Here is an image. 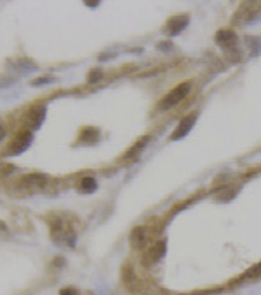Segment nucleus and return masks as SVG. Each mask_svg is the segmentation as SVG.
<instances>
[{
    "mask_svg": "<svg viewBox=\"0 0 261 295\" xmlns=\"http://www.w3.org/2000/svg\"><path fill=\"white\" fill-rule=\"evenodd\" d=\"M60 295H77V292H75L74 288H63V290L60 292Z\"/></svg>",
    "mask_w": 261,
    "mask_h": 295,
    "instance_id": "10",
    "label": "nucleus"
},
{
    "mask_svg": "<svg viewBox=\"0 0 261 295\" xmlns=\"http://www.w3.org/2000/svg\"><path fill=\"white\" fill-rule=\"evenodd\" d=\"M189 90H191V84L189 83H181L179 86H175V88L167 93L165 97H163V100L160 102V109H168V107L179 104V102L189 93Z\"/></svg>",
    "mask_w": 261,
    "mask_h": 295,
    "instance_id": "1",
    "label": "nucleus"
},
{
    "mask_svg": "<svg viewBox=\"0 0 261 295\" xmlns=\"http://www.w3.org/2000/svg\"><path fill=\"white\" fill-rule=\"evenodd\" d=\"M187 23V18L186 16H183V18H174L172 20V23H170V32H172V34H177L179 30H181V28L184 27V25H186Z\"/></svg>",
    "mask_w": 261,
    "mask_h": 295,
    "instance_id": "7",
    "label": "nucleus"
},
{
    "mask_svg": "<svg viewBox=\"0 0 261 295\" xmlns=\"http://www.w3.org/2000/svg\"><path fill=\"white\" fill-rule=\"evenodd\" d=\"M130 241H131V246L133 248L142 246L144 242H146V229H144V227H137V229L131 232Z\"/></svg>",
    "mask_w": 261,
    "mask_h": 295,
    "instance_id": "5",
    "label": "nucleus"
},
{
    "mask_svg": "<svg viewBox=\"0 0 261 295\" xmlns=\"http://www.w3.org/2000/svg\"><path fill=\"white\" fill-rule=\"evenodd\" d=\"M195 119H196V113H191L189 116H186V118L181 121V125H179V128L175 130L174 134H172V139H179V137H183L186 136L189 130H191L193 123H195Z\"/></svg>",
    "mask_w": 261,
    "mask_h": 295,
    "instance_id": "2",
    "label": "nucleus"
},
{
    "mask_svg": "<svg viewBox=\"0 0 261 295\" xmlns=\"http://www.w3.org/2000/svg\"><path fill=\"white\" fill-rule=\"evenodd\" d=\"M30 139L32 134H23L21 137H18L16 141L13 142V146H11V153H21V151H25L26 146L30 144Z\"/></svg>",
    "mask_w": 261,
    "mask_h": 295,
    "instance_id": "4",
    "label": "nucleus"
},
{
    "mask_svg": "<svg viewBox=\"0 0 261 295\" xmlns=\"http://www.w3.org/2000/svg\"><path fill=\"white\" fill-rule=\"evenodd\" d=\"M95 188H96L95 179H92V177H86V179H83V181H81V185H79V190H81V192H93Z\"/></svg>",
    "mask_w": 261,
    "mask_h": 295,
    "instance_id": "8",
    "label": "nucleus"
},
{
    "mask_svg": "<svg viewBox=\"0 0 261 295\" xmlns=\"http://www.w3.org/2000/svg\"><path fill=\"white\" fill-rule=\"evenodd\" d=\"M256 276H261V264L254 265V267L247 273V277H256Z\"/></svg>",
    "mask_w": 261,
    "mask_h": 295,
    "instance_id": "9",
    "label": "nucleus"
},
{
    "mask_svg": "<svg viewBox=\"0 0 261 295\" xmlns=\"http://www.w3.org/2000/svg\"><path fill=\"white\" fill-rule=\"evenodd\" d=\"M4 134H5V128L2 127V125H0V139H2V137H4Z\"/></svg>",
    "mask_w": 261,
    "mask_h": 295,
    "instance_id": "11",
    "label": "nucleus"
},
{
    "mask_svg": "<svg viewBox=\"0 0 261 295\" xmlns=\"http://www.w3.org/2000/svg\"><path fill=\"white\" fill-rule=\"evenodd\" d=\"M121 277H123V283H125V286H127L128 290L130 292L137 290V277H135L133 269H131L130 265H125V267H123Z\"/></svg>",
    "mask_w": 261,
    "mask_h": 295,
    "instance_id": "3",
    "label": "nucleus"
},
{
    "mask_svg": "<svg viewBox=\"0 0 261 295\" xmlns=\"http://www.w3.org/2000/svg\"><path fill=\"white\" fill-rule=\"evenodd\" d=\"M218 42L219 44H233L235 42V34L231 30H221L218 34Z\"/></svg>",
    "mask_w": 261,
    "mask_h": 295,
    "instance_id": "6",
    "label": "nucleus"
}]
</instances>
